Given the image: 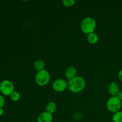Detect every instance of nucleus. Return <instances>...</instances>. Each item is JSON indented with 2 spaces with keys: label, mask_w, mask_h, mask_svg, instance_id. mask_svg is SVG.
Segmentation results:
<instances>
[{
  "label": "nucleus",
  "mask_w": 122,
  "mask_h": 122,
  "mask_svg": "<svg viewBox=\"0 0 122 122\" xmlns=\"http://www.w3.org/2000/svg\"><path fill=\"white\" fill-rule=\"evenodd\" d=\"M67 87V83L65 80L63 79H58L56 80L52 84V88L55 91L57 92L64 91Z\"/></svg>",
  "instance_id": "nucleus-6"
},
{
  "label": "nucleus",
  "mask_w": 122,
  "mask_h": 122,
  "mask_svg": "<svg viewBox=\"0 0 122 122\" xmlns=\"http://www.w3.org/2000/svg\"><path fill=\"white\" fill-rule=\"evenodd\" d=\"M52 120H53L52 114L47 112L41 113L37 118L38 122H52Z\"/></svg>",
  "instance_id": "nucleus-7"
},
{
  "label": "nucleus",
  "mask_w": 122,
  "mask_h": 122,
  "mask_svg": "<svg viewBox=\"0 0 122 122\" xmlns=\"http://www.w3.org/2000/svg\"><path fill=\"white\" fill-rule=\"evenodd\" d=\"M113 122H122V112H116L113 116Z\"/></svg>",
  "instance_id": "nucleus-13"
},
{
  "label": "nucleus",
  "mask_w": 122,
  "mask_h": 122,
  "mask_svg": "<svg viewBox=\"0 0 122 122\" xmlns=\"http://www.w3.org/2000/svg\"><path fill=\"white\" fill-rule=\"evenodd\" d=\"M20 95L18 92L14 91L10 95V98L11 99L12 101H17L20 99Z\"/></svg>",
  "instance_id": "nucleus-14"
},
{
  "label": "nucleus",
  "mask_w": 122,
  "mask_h": 122,
  "mask_svg": "<svg viewBox=\"0 0 122 122\" xmlns=\"http://www.w3.org/2000/svg\"><path fill=\"white\" fill-rule=\"evenodd\" d=\"M107 107L112 113L119 112L122 107V101L117 96H112L107 101Z\"/></svg>",
  "instance_id": "nucleus-3"
},
{
  "label": "nucleus",
  "mask_w": 122,
  "mask_h": 122,
  "mask_svg": "<svg viewBox=\"0 0 122 122\" xmlns=\"http://www.w3.org/2000/svg\"><path fill=\"white\" fill-rule=\"evenodd\" d=\"M117 97L119 98L122 101V91H119V92L118 93Z\"/></svg>",
  "instance_id": "nucleus-18"
},
{
  "label": "nucleus",
  "mask_w": 122,
  "mask_h": 122,
  "mask_svg": "<svg viewBox=\"0 0 122 122\" xmlns=\"http://www.w3.org/2000/svg\"><path fill=\"white\" fill-rule=\"evenodd\" d=\"M56 110V105L54 102H50L46 107V112L52 114Z\"/></svg>",
  "instance_id": "nucleus-12"
},
{
  "label": "nucleus",
  "mask_w": 122,
  "mask_h": 122,
  "mask_svg": "<svg viewBox=\"0 0 122 122\" xmlns=\"http://www.w3.org/2000/svg\"><path fill=\"white\" fill-rule=\"evenodd\" d=\"M14 85L9 81L4 80L0 83V92L5 96H10L14 92Z\"/></svg>",
  "instance_id": "nucleus-5"
},
{
  "label": "nucleus",
  "mask_w": 122,
  "mask_h": 122,
  "mask_svg": "<svg viewBox=\"0 0 122 122\" xmlns=\"http://www.w3.org/2000/svg\"><path fill=\"white\" fill-rule=\"evenodd\" d=\"M76 69L74 67H69L66 70L65 76L66 78L69 80L72 79L76 77Z\"/></svg>",
  "instance_id": "nucleus-9"
},
{
  "label": "nucleus",
  "mask_w": 122,
  "mask_h": 122,
  "mask_svg": "<svg viewBox=\"0 0 122 122\" xmlns=\"http://www.w3.org/2000/svg\"><path fill=\"white\" fill-rule=\"evenodd\" d=\"M119 86L116 82H112L108 86V92L113 97L117 96L119 92Z\"/></svg>",
  "instance_id": "nucleus-8"
},
{
  "label": "nucleus",
  "mask_w": 122,
  "mask_h": 122,
  "mask_svg": "<svg viewBox=\"0 0 122 122\" xmlns=\"http://www.w3.org/2000/svg\"><path fill=\"white\" fill-rule=\"evenodd\" d=\"M50 79V75L45 70L38 71L35 76L36 83L39 86H44L47 84Z\"/></svg>",
  "instance_id": "nucleus-4"
},
{
  "label": "nucleus",
  "mask_w": 122,
  "mask_h": 122,
  "mask_svg": "<svg viewBox=\"0 0 122 122\" xmlns=\"http://www.w3.org/2000/svg\"><path fill=\"white\" fill-rule=\"evenodd\" d=\"M118 77L120 81H122V70L119 71V73H118Z\"/></svg>",
  "instance_id": "nucleus-17"
},
{
  "label": "nucleus",
  "mask_w": 122,
  "mask_h": 122,
  "mask_svg": "<svg viewBox=\"0 0 122 122\" xmlns=\"http://www.w3.org/2000/svg\"><path fill=\"white\" fill-rule=\"evenodd\" d=\"M4 113V110L2 108H0V116H2Z\"/></svg>",
  "instance_id": "nucleus-19"
},
{
  "label": "nucleus",
  "mask_w": 122,
  "mask_h": 122,
  "mask_svg": "<svg viewBox=\"0 0 122 122\" xmlns=\"http://www.w3.org/2000/svg\"><path fill=\"white\" fill-rule=\"evenodd\" d=\"M87 39H88V42L90 43L91 44H95L98 41V37L96 33L93 32L88 35Z\"/></svg>",
  "instance_id": "nucleus-10"
},
{
  "label": "nucleus",
  "mask_w": 122,
  "mask_h": 122,
  "mask_svg": "<svg viewBox=\"0 0 122 122\" xmlns=\"http://www.w3.org/2000/svg\"><path fill=\"white\" fill-rule=\"evenodd\" d=\"M34 67L36 70H38V71H41V70H44V68H45V63H44V62L42 60H36L35 62Z\"/></svg>",
  "instance_id": "nucleus-11"
},
{
  "label": "nucleus",
  "mask_w": 122,
  "mask_h": 122,
  "mask_svg": "<svg viewBox=\"0 0 122 122\" xmlns=\"http://www.w3.org/2000/svg\"><path fill=\"white\" fill-rule=\"evenodd\" d=\"M5 100L3 97L1 95H0V108H2L4 106Z\"/></svg>",
  "instance_id": "nucleus-16"
},
{
  "label": "nucleus",
  "mask_w": 122,
  "mask_h": 122,
  "mask_svg": "<svg viewBox=\"0 0 122 122\" xmlns=\"http://www.w3.org/2000/svg\"><path fill=\"white\" fill-rule=\"evenodd\" d=\"M63 5L66 7H70L73 5L75 3V0H64L62 1Z\"/></svg>",
  "instance_id": "nucleus-15"
},
{
  "label": "nucleus",
  "mask_w": 122,
  "mask_h": 122,
  "mask_svg": "<svg viewBox=\"0 0 122 122\" xmlns=\"http://www.w3.org/2000/svg\"><path fill=\"white\" fill-rule=\"evenodd\" d=\"M85 86V81L82 77L76 76L72 79L69 80L67 83V88L69 91L73 93H78L82 91Z\"/></svg>",
  "instance_id": "nucleus-1"
},
{
  "label": "nucleus",
  "mask_w": 122,
  "mask_h": 122,
  "mask_svg": "<svg viewBox=\"0 0 122 122\" xmlns=\"http://www.w3.org/2000/svg\"><path fill=\"white\" fill-rule=\"evenodd\" d=\"M96 27V22L92 17H86L82 20L81 23V30L85 33L89 34L94 32Z\"/></svg>",
  "instance_id": "nucleus-2"
}]
</instances>
